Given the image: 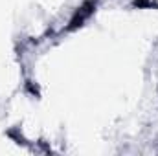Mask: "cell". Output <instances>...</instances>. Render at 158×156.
I'll list each match as a JSON object with an SVG mask.
<instances>
[{"label":"cell","instance_id":"6da1fadb","mask_svg":"<svg viewBox=\"0 0 158 156\" xmlns=\"http://www.w3.org/2000/svg\"><path fill=\"white\" fill-rule=\"evenodd\" d=\"M94 7H96V4L92 2V0H88V2H85L81 7H79L77 11H76V15H74V18L70 20V26H68V30H76L77 26H81L92 13H94Z\"/></svg>","mask_w":158,"mask_h":156},{"label":"cell","instance_id":"7a4b0ae2","mask_svg":"<svg viewBox=\"0 0 158 156\" xmlns=\"http://www.w3.org/2000/svg\"><path fill=\"white\" fill-rule=\"evenodd\" d=\"M134 4H136V6H149V7L155 6L153 2H147V0H134Z\"/></svg>","mask_w":158,"mask_h":156}]
</instances>
